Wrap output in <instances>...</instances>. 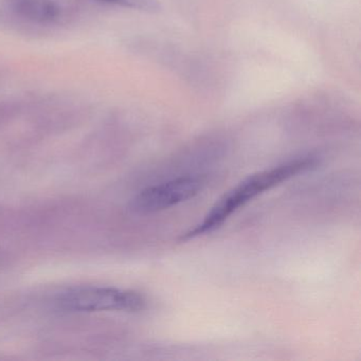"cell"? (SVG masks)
Here are the masks:
<instances>
[{
  "mask_svg": "<svg viewBox=\"0 0 361 361\" xmlns=\"http://www.w3.org/2000/svg\"><path fill=\"white\" fill-rule=\"evenodd\" d=\"M317 164L318 159L316 157L306 156L291 160L270 170L251 175L238 183L231 191L226 193L207 213L200 224L181 236V240H189L214 232L240 207L245 206L247 202L284 181L312 170Z\"/></svg>",
  "mask_w": 361,
  "mask_h": 361,
  "instance_id": "cell-1",
  "label": "cell"
},
{
  "mask_svg": "<svg viewBox=\"0 0 361 361\" xmlns=\"http://www.w3.org/2000/svg\"><path fill=\"white\" fill-rule=\"evenodd\" d=\"M59 304L68 312H139L145 307V300L136 291L111 287H82L63 293Z\"/></svg>",
  "mask_w": 361,
  "mask_h": 361,
  "instance_id": "cell-2",
  "label": "cell"
},
{
  "mask_svg": "<svg viewBox=\"0 0 361 361\" xmlns=\"http://www.w3.org/2000/svg\"><path fill=\"white\" fill-rule=\"evenodd\" d=\"M204 185V178L194 175L171 179L139 192L130 200V210L135 214L160 212L195 197Z\"/></svg>",
  "mask_w": 361,
  "mask_h": 361,
  "instance_id": "cell-3",
  "label": "cell"
},
{
  "mask_svg": "<svg viewBox=\"0 0 361 361\" xmlns=\"http://www.w3.org/2000/svg\"><path fill=\"white\" fill-rule=\"evenodd\" d=\"M18 16L37 23H51L60 16V7L54 0H9Z\"/></svg>",
  "mask_w": 361,
  "mask_h": 361,
  "instance_id": "cell-4",
  "label": "cell"
},
{
  "mask_svg": "<svg viewBox=\"0 0 361 361\" xmlns=\"http://www.w3.org/2000/svg\"><path fill=\"white\" fill-rule=\"evenodd\" d=\"M103 3L114 4L128 9L138 10L145 12H158L160 4L158 0H100Z\"/></svg>",
  "mask_w": 361,
  "mask_h": 361,
  "instance_id": "cell-5",
  "label": "cell"
}]
</instances>
